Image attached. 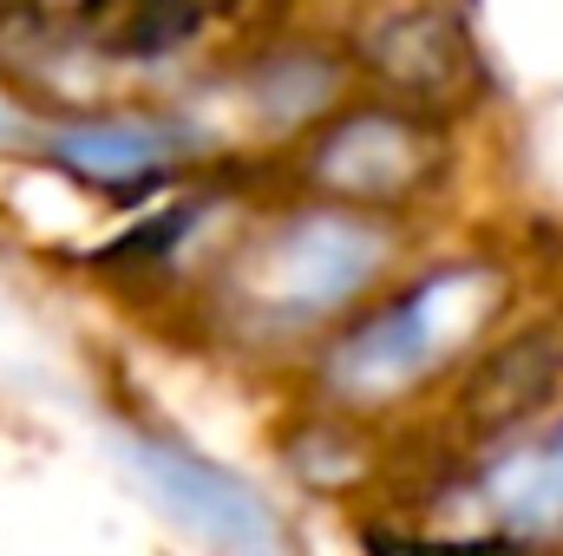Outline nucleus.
Segmentation results:
<instances>
[{"label":"nucleus","mask_w":563,"mask_h":556,"mask_svg":"<svg viewBox=\"0 0 563 556\" xmlns=\"http://www.w3.org/2000/svg\"><path fill=\"white\" fill-rule=\"evenodd\" d=\"M347 66L374 86V99H394L426 119H452L485 92V59L465 20L445 0H400L354 26Z\"/></svg>","instance_id":"4"},{"label":"nucleus","mask_w":563,"mask_h":556,"mask_svg":"<svg viewBox=\"0 0 563 556\" xmlns=\"http://www.w3.org/2000/svg\"><path fill=\"white\" fill-rule=\"evenodd\" d=\"M374 556H538L531 544L505 537V531H478V537H432V531H367Z\"/></svg>","instance_id":"11"},{"label":"nucleus","mask_w":563,"mask_h":556,"mask_svg":"<svg viewBox=\"0 0 563 556\" xmlns=\"http://www.w3.org/2000/svg\"><path fill=\"white\" fill-rule=\"evenodd\" d=\"M132 465L151 485V498L184 531H197L203 544H217L230 556H269V544H276L269 537V511H263V498L236 471L210 465L190 445H164V438H132Z\"/></svg>","instance_id":"7"},{"label":"nucleus","mask_w":563,"mask_h":556,"mask_svg":"<svg viewBox=\"0 0 563 556\" xmlns=\"http://www.w3.org/2000/svg\"><path fill=\"white\" fill-rule=\"evenodd\" d=\"M46 157L66 170V177H79V184H92V190H151V184H164L190 151V125L184 119H170V112H151V105H106V112H73V119H59L53 132H46Z\"/></svg>","instance_id":"5"},{"label":"nucleus","mask_w":563,"mask_h":556,"mask_svg":"<svg viewBox=\"0 0 563 556\" xmlns=\"http://www.w3.org/2000/svg\"><path fill=\"white\" fill-rule=\"evenodd\" d=\"M478 498L498 518V531L518 537V544L563 537V425L544 432L538 445H518L498 465H485Z\"/></svg>","instance_id":"9"},{"label":"nucleus","mask_w":563,"mask_h":556,"mask_svg":"<svg viewBox=\"0 0 563 556\" xmlns=\"http://www.w3.org/2000/svg\"><path fill=\"white\" fill-rule=\"evenodd\" d=\"M223 0H86L79 26L112 59H170L210 33Z\"/></svg>","instance_id":"10"},{"label":"nucleus","mask_w":563,"mask_h":556,"mask_svg":"<svg viewBox=\"0 0 563 556\" xmlns=\"http://www.w3.org/2000/svg\"><path fill=\"white\" fill-rule=\"evenodd\" d=\"M505 294H511L505 269L478 256L400 281L394 294L367 301L354 321L334 327V341L321 347V387L347 407H387L459 360L472 367L478 360L472 347L498 321Z\"/></svg>","instance_id":"2"},{"label":"nucleus","mask_w":563,"mask_h":556,"mask_svg":"<svg viewBox=\"0 0 563 556\" xmlns=\"http://www.w3.org/2000/svg\"><path fill=\"white\" fill-rule=\"evenodd\" d=\"M452 170V138L445 119L407 112L394 99H347L334 119H321L295 177L308 184L314 203H341V210H367V216H400L426 197H439Z\"/></svg>","instance_id":"3"},{"label":"nucleus","mask_w":563,"mask_h":556,"mask_svg":"<svg viewBox=\"0 0 563 556\" xmlns=\"http://www.w3.org/2000/svg\"><path fill=\"white\" fill-rule=\"evenodd\" d=\"M347 59L321 53V46H269L250 73H243V105L256 112L263 132H314L321 119H334L347 99Z\"/></svg>","instance_id":"8"},{"label":"nucleus","mask_w":563,"mask_h":556,"mask_svg":"<svg viewBox=\"0 0 563 556\" xmlns=\"http://www.w3.org/2000/svg\"><path fill=\"white\" fill-rule=\"evenodd\" d=\"M400 263V223L341 210V203H295L250 230L223 263V314L243 334H308L328 321H354L361 294Z\"/></svg>","instance_id":"1"},{"label":"nucleus","mask_w":563,"mask_h":556,"mask_svg":"<svg viewBox=\"0 0 563 556\" xmlns=\"http://www.w3.org/2000/svg\"><path fill=\"white\" fill-rule=\"evenodd\" d=\"M563 400V314L525 321L505 341L478 347V360L459 374L452 413L472 438H511L538 413Z\"/></svg>","instance_id":"6"}]
</instances>
